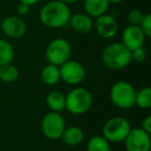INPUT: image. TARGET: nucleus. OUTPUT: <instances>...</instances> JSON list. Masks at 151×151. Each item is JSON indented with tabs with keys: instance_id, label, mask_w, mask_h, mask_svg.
Masks as SVG:
<instances>
[{
	"instance_id": "f257e3e1",
	"label": "nucleus",
	"mask_w": 151,
	"mask_h": 151,
	"mask_svg": "<svg viewBox=\"0 0 151 151\" xmlns=\"http://www.w3.org/2000/svg\"><path fill=\"white\" fill-rule=\"evenodd\" d=\"M71 13L68 5L57 0L46 3L40 12V20L42 24L53 29L68 25Z\"/></svg>"
},
{
	"instance_id": "f03ea898",
	"label": "nucleus",
	"mask_w": 151,
	"mask_h": 151,
	"mask_svg": "<svg viewBox=\"0 0 151 151\" xmlns=\"http://www.w3.org/2000/svg\"><path fill=\"white\" fill-rule=\"evenodd\" d=\"M101 58L106 66L114 70L125 68L132 61L130 51L121 42H113L108 45L103 51Z\"/></svg>"
},
{
	"instance_id": "7ed1b4c3",
	"label": "nucleus",
	"mask_w": 151,
	"mask_h": 151,
	"mask_svg": "<svg viewBox=\"0 0 151 151\" xmlns=\"http://www.w3.org/2000/svg\"><path fill=\"white\" fill-rule=\"evenodd\" d=\"M92 106V95L82 87L73 88L65 96V110L73 115H82Z\"/></svg>"
},
{
	"instance_id": "20e7f679",
	"label": "nucleus",
	"mask_w": 151,
	"mask_h": 151,
	"mask_svg": "<svg viewBox=\"0 0 151 151\" xmlns=\"http://www.w3.org/2000/svg\"><path fill=\"white\" fill-rule=\"evenodd\" d=\"M136 89L126 81H118L114 83L110 90V97L111 101L116 107L120 109H130L134 106L136 99Z\"/></svg>"
},
{
	"instance_id": "39448f33",
	"label": "nucleus",
	"mask_w": 151,
	"mask_h": 151,
	"mask_svg": "<svg viewBox=\"0 0 151 151\" xmlns=\"http://www.w3.org/2000/svg\"><path fill=\"white\" fill-rule=\"evenodd\" d=\"M130 124L123 117H113L105 123L103 137L109 143L123 142L130 130Z\"/></svg>"
},
{
	"instance_id": "423d86ee",
	"label": "nucleus",
	"mask_w": 151,
	"mask_h": 151,
	"mask_svg": "<svg viewBox=\"0 0 151 151\" xmlns=\"http://www.w3.org/2000/svg\"><path fill=\"white\" fill-rule=\"evenodd\" d=\"M71 56V47L64 38L51 40L46 49V58L50 64L60 66L68 61Z\"/></svg>"
},
{
	"instance_id": "0eeeda50",
	"label": "nucleus",
	"mask_w": 151,
	"mask_h": 151,
	"mask_svg": "<svg viewBox=\"0 0 151 151\" xmlns=\"http://www.w3.org/2000/svg\"><path fill=\"white\" fill-rule=\"evenodd\" d=\"M65 129L64 118L60 113L49 112L42 120V132L47 139L58 140Z\"/></svg>"
},
{
	"instance_id": "6e6552de",
	"label": "nucleus",
	"mask_w": 151,
	"mask_h": 151,
	"mask_svg": "<svg viewBox=\"0 0 151 151\" xmlns=\"http://www.w3.org/2000/svg\"><path fill=\"white\" fill-rule=\"evenodd\" d=\"M60 80L68 85H79L85 79V67L80 62L75 60H68L59 66Z\"/></svg>"
},
{
	"instance_id": "1a4fd4ad",
	"label": "nucleus",
	"mask_w": 151,
	"mask_h": 151,
	"mask_svg": "<svg viewBox=\"0 0 151 151\" xmlns=\"http://www.w3.org/2000/svg\"><path fill=\"white\" fill-rule=\"evenodd\" d=\"M127 151H149L151 147L150 134L139 128H130L124 140Z\"/></svg>"
},
{
	"instance_id": "9d476101",
	"label": "nucleus",
	"mask_w": 151,
	"mask_h": 151,
	"mask_svg": "<svg viewBox=\"0 0 151 151\" xmlns=\"http://www.w3.org/2000/svg\"><path fill=\"white\" fill-rule=\"evenodd\" d=\"M1 31L5 36L9 38H20L26 33V24L20 17L17 16H9L4 18L1 22Z\"/></svg>"
},
{
	"instance_id": "9b49d317",
	"label": "nucleus",
	"mask_w": 151,
	"mask_h": 151,
	"mask_svg": "<svg viewBox=\"0 0 151 151\" xmlns=\"http://www.w3.org/2000/svg\"><path fill=\"white\" fill-rule=\"evenodd\" d=\"M146 36L139 26L129 25L122 32V42L129 51H134L138 48L143 47Z\"/></svg>"
},
{
	"instance_id": "f8f14e48",
	"label": "nucleus",
	"mask_w": 151,
	"mask_h": 151,
	"mask_svg": "<svg viewBox=\"0 0 151 151\" xmlns=\"http://www.w3.org/2000/svg\"><path fill=\"white\" fill-rule=\"evenodd\" d=\"M95 30L97 34L104 38H112L117 34L118 23L116 19L111 15H101L96 18Z\"/></svg>"
},
{
	"instance_id": "ddd939ff",
	"label": "nucleus",
	"mask_w": 151,
	"mask_h": 151,
	"mask_svg": "<svg viewBox=\"0 0 151 151\" xmlns=\"http://www.w3.org/2000/svg\"><path fill=\"white\" fill-rule=\"evenodd\" d=\"M68 24L73 31L80 34L88 33L93 27L92 18L89 17L87 14H76L71 16Z\"/></svg>"
},
{
	"instance_id": "4468645a",
	"label": "nucleus",
	"mask_w": 151,
	"mask_h": 151,
	"mask_svg": "<svg viewBox=\"0 0 151 151\" xmlns=\"http://www.w3.org/2000/svg\"><path fill=\"white\" fill-rule=\"evenodd\" d=\"M65 145L68 146H77L80 145L84 140V132L78 126H68L65 127L61 138Z\"/></svg>"
},
{
	"instance_id": "2eb2a0df",
	"label": "nucleus",
	"mask_w": 151,
	"mask_h": 151,
	"mask_svg": "<svg viewBox=\"0 0 151 151\" xmlns=\"http://www.w3.org/2000/svg\"><path fill=\"white\" fill-rule=\"evenodd\" d=\"M109 5L108 0H85L84 3L85 11L91 18H99V16L105 15Z\"/></svg>"
},
{
	"instance_id": "dca6fc26",
	"label": "nucleus",
	"mask_w": 151,
	"mask_h": 151,
	"mask_svg": "<svg viewBox=\"0 0 151 151\" xmlns=\"http://www.w3.org/2000/svg\"><path fill=\"white\" fill-rule=\"evenodd\" d=\"M46 103L51 112L61 113L65 110V95L59 91H51L46 97Z\"/></svg>"
},
{
	"instance_id": "f3484780",
	"label": "nucleus",
	"mask_w": 151,
	"mask_h": 151,
	"mask_svg": "<svg viewBox=\"0 0 151 151\" xmlns=\"http://www.w3.org/2000/svg\"><path fill=\"white\" fill-rule=\"evenodd\" d=\"M40 78L42 82L47 84L48 86H54L60 81V69L59 66H56L54 64H47L42 69Z\"/></svg>"
},
{
	"instance_id": "a211bd4d",
	"label": "nucleus",
	"mask_w": 151,
	"mask_h": 151,
	"mask_svg": "<svg viewBox=\"0 0 151 151\" xmlns=\"http://www.w3.org/2000/svg\"><path fill=\"white\" fill-rule=\"evenodd\" d=\"M15 58V50L9 40H0V66L9 64Z\"/></svg>"
},
{
	"instance_id": "6ab92c4d",
	"label": "nucleus",
	"mask_w": 151,
	"mask_h": 151,
	"mask_svg": "<svg viewBox=\"0 0 151 151\" xmlns=\"http://www.w3.org/2000/svg\"><path fill=\"white\" fill-rule=\"evenodd\" d=\"M19 76V69L12 63L0 66V80L2 82L14 83L15 81L18 80Z\"/></svg>"
},
{
	"instance_id": "aec40b11",
	"label": "nucleus",
	"mask_w": 151,
	"mask_h": 151,
	"mask_svg": "<svg viewBox=\"0 0 151 151\" xmlns=\"http://www.w3.org/2000/svg\"><path fill=\"white\" fill-rule=\"evenodd\" d=\"M87 151H111V147L104 137L93 136L87 143Z\"/></svg>"
},
{
	"instance_id": "412c9836",
	"label": "nucleus",
	"mask_w": 151,
	"mask_h": 151,
	"mask_svg": "<svg viewBox=\"0 0 151 151\" xmlns=\"http://www.w3.org/2000/svg\"><path fill=\"white\" fill-rule=\"evenodd\" d=\"M134 105L138 106L140 109H149L151 107V88L145 87L140 91H137Z\"/></svg>"
},
{
	"instance_id": "4be33fe9",
	"label": "nucleus",
	"mask_w": 151,
	"mask_h": 151,
	"mask_svg": "<svg viewBox=\"0 0 151 151\" xmlns=\"http://www.w3.org/2000/svg\"><path fill=\"white\" fill-rule=\"evenodd\" d=\"M143 17H144V14L138 9H132L127 13V21L129 22L130 25L139 26L143 20Z\"/></svg>"
},
{
	"instance_id": "5701e85b",
	"label": "nucleus",
	"mask_w": 151,
	"mask_h": 151,
	"mask_svg": "<svg viewBox=\"0 0 151 151\" xmlns=\"http://www.w3.org/2000/svg\"><path fill=\"white\" fill-rule=\"evenodd\" d=\"M139 27L141 28V30L143 31L144 35L146 37H151V15L150 14H147L144 15L143 20L141 21Z\"/></svg>"
},
{
	"instance_id": "b1692460",
	"label": "nucleus",
	"mask_w": 151,
	"mask_h": 151,
	"mask_svg": "<svg viewBox=\"0 0 151 151\" xmlns=\"http://www.w3.org/2000/svg\"><path fill=\"white\" fill-rule=\"evenodd\" d=\"M130 54H132V60H134L136 62H143L146 58V52L143 49V47L138 48L134 51H130Z\"/></svg>"
},
{
	"instance_id": "393cba45",
	"label": "nucleus",
	"mask_w": 151,
	"mask_h": 151,
	"mask_svg": "<svg viewBox=\"0 0 151 151\" xmlns=\"http://www.w3.org/2000/svg\"><path fill=\"white\" fill-rule=\"evenodd\" d=\"M144 132H146L147 134H151V116H147L144 120L142 121V126H141Z\"/></svg>"
},
{
	"instance_id": "a878e982",
	"label": "nucleus",
	"mask_w": 151,
	"mask_h": 151,
	"mask_svg": "<svg viewBox=\"0 0 151 151\" xmlns=\"http://www.w3.org/2000/svg\"><path fill=\"white\" fill-rule=\"evenodd\" d=\"M29 9H30L29 5L25 4V3L20 2L19 5L17 6V13H18V15L22 16V17H23V16H26L28 13H29Z\"/></svg>"
},
{
	"instance_id": "bb28decb",
	"label": "nucleus",
	"mask_w": 151,
	"mask_h": 151,
	"mask_svg": "<svg viewBox=\"0 0 151 151\" xmlns=\"http://www.w3.org/2000/svg\"><path fill=\"white\" fill-rule=\"evenodd\" d=\"M40 0H20V2L22 3H25V4L29 5V6H31V5L35 4V3H37Z\"/></svg>"
},
{
	"instance_id": "cd10ccee",
	"label": "nucleus",
	"mask_w": 151,
	"mask_h": 151,
	"mask_svg": "<svg viewBox=\"0 0 151 151\" xmlns=\"http://www.w3.org/2000/svg\"><path fill=\"white\" fill-rule=\"evenodd\" d=\"M57 1H60V2L64 3V4H71V3H75L77 2V1H79V0H57Z\"/></svg>"
},
{
	"instance_id": "c85d7f7f",
	"label": "nucleus",
	"mask_w": 151,
	"mask_h": 151,
	"mask_svg": "<svg viewBox=\"0 0 151 151\" xmlns=\"http://www.w3.org/2000/svg\"><path fill=\"white\" fill-rule=\"evenodd\" d=\"M108 1H109V3H114V4H117V3L122 2L123 0H108Z\"/></svg>"
},
{
	"instance_id": "c756f323",
	"label": "nucleus",
	"mask_w": 151,
	"mask_h": 151,
	"mask_svg": "<svg viewBox=\"0 0 151 151\" xmlns=\"http://www.w3.org/2000/svg\"><path fill=\"white\" fill-rule=\"evenodd\" d=\"M141 1H147V0H141Z\"/></svg>"
}]
</instances>
